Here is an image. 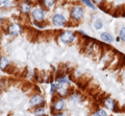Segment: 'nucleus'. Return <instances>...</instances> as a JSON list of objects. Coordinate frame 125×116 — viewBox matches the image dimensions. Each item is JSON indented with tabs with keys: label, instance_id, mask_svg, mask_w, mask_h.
I'll list each match as a JSON object with an SVG mask.
<instances>
[{
	"label": "nucleus",
	"instance_id": "nucleus-2",
	"mask_svg": "<svg viewBox=\"0 0 125 116\" xmlns=\"http://www.w3.org/2000/svg\"><path fill=\"white\" fill-rule=\"evenodd\" d=\"M74 34L71 32H64L62 33V35L60 36V40L64 43H71L74 40Z\"/></svg>",
	"mask_w": 125,
	"mask_h": 116
},
{
	"label": "nucleus",
	"instance_id": "nucleus-21",
	"mask_svg": "<svg viewBox=\"0 0 125 116\" xmlns=\"http://www.w3.org/2000/svg\"><path fill=\"white\" fill-rule=\"evenodd\" d=\"M54 116H65L64 114H56V115H54Z\"/></svg>",
	"mask_w": 125,
	"mask_h": 116
},
{
	"label": "nucleus",
	"instance_id": "nucleus-5",
	"mask_svg": "<svg viewBox=\"0 0 125 116\" xmlns=\"http://www.w3.org/2000/svg\"><path fill=\"white\" fill-rule=\"evenodd\" d=\"M32 16L38 22L42 21L43 19H44V12H43V10L40 9V7H37V9H34L32 12Z\"/></svg>",
	"mask_w": 125,
	"mask_h": 116
},
{
	"label": "nucleus",
	"instance_id": "nucleus-4",
	"mask_svg": "<svg viewBox=\"0 0 125 116\" xmlns=\"http://www.w3.org/2000/svg\"><path fill=\"white\" fill-rule=\"evenodd\" d=\"M52 21H53V23L55 25H57V26H62L66 23V19H65V17L62 16V15H61V14H55L53 16V18H52Z\"/></svg>",
	"mask_w": 125,
	"mask_h": 116
},
{
	"label": "nucleus",
	"instance_id": "nucleus-19",
	"mask_svg": "<svg viewBox=\"0 0 125 116\" xmlns=\"http://www.w3.org/2000/svg\"><path fill=\"white\" fill-rule=\"evenodd\" d=\"M7 2H9V0H0V4H2V5L6 4Z\"/></svg>",
	"mask_w": 125,
	"mask_h": 116
},
{
	"label": "nucleus",
	"instance_id": "nucleus-11",
	"mask_svg": "<svg viewBox=\"0 0 125 116\" xmlns=\"http://www.w3.org/2000/svg\"><path fill=\"white\" fill-rule=\"evenodd\" d=\"M94 28H95L96 30H97V29L102 28V21H101V20H98V19L94 21Z\"/></svg>",
	"mask_w": 125,
	"mask_h": 116
},
{
	"label": "nucleus",
	"instance_id": "nucleus-1",
	"mask_svg": "<svg viewBox=\"0 0 125 116\" xmlns=\"http://www.w3.org/2000/svg\"><path fill=\"white\" fill-rule=\"evenodd\" d=\"M83 17V9L79 5H76L72 7L71 10V18L73 19V20L75 21H79L81 20Z\"/></svg>",
	"mask_w": 125,
	"mask_h": 116
},
{
	"label": "nucleus",
	"instance_id": "nucleus-17",
	"mask_svg": "<svg viewBox=\"0 0 125 116\" xmlns=\"http://www.w3.org/2000/svg\"><path fill=\"white\" fill-rule=\"evenodd\" d=\"M22 7H23L22 11L24 12V13H29V12H30V6L28 4H23Z\"/></svg>",
	"mask_w": 125,
	"mask_h": 116
},
{
	"label": "nucleus",
	"instance_id": "nucleus-3",
	"mask_svg": "<svg viewBox=\"0 0 125 116\" xmlns=\"http://www.w3.org/2000/svg\"><path fill=\"white\" fill-rule=\"evenodd\" d=\"M29 104H30V106L42 105V104H44V97H43L42 95H40V94H36L34 96H32V97L30 98Z\"/></svg>",
	"mask_w": 125,
	"mask_h": 116
},
{
	"label": "nucleus",
	"instance_id": "nucleus-16",
	"mask_svg": "<svg viewBox=\"0 0 125 116\" xmlns=\"http://www.w3.org/2000/svg\"><path fill=\"white\" fill-rule=\"evenodd\" d=\"M80 1H83L85 5H88L89 7H91V9H95V6H94V4L91 2V0H80Z\"/></svg>",
	"mask_w": 125,
	"mask_h": 116
},
{
	"label": "nucleus",
	"instance_id": "nucleus-12",
	"mask_svg": "<svg viewBox=\"0 0 125 116\" xmlns=\"http://www.w3.org/2000/svg\"><path fill=\"white\" fill-rule=\"evenodd\" d=\"M93 116H107V114H106V112H105L104 110L99 109V110H97L95 113H94Z\"/></svg>",
	"mask_w": 125,
	"mask_h": 116
},
{
	"label": "nucleus",
	"instance_id": "nucleus-15",
	"mask_svg": "<svg viewBox=\"0 0 125 116\" xmlns=\"http://www.w3.org/2000/svg\"><path fill=\"white\" fill-rule=\"evenodd\" d=\"M45 113V109L44 108H40V109H38L36 112H34V115L36 116H41Z\"/></svg>",
	"mask_w": 125,
	"mask_h": 116
},
{
	"label": "nucleus",
	"instance_id": "nucleus-18",
	"mask_svg": "<svg viewBox=\"0 0 125 116\" xmlns=\"http://www.w3.org/2000/svg\"><path fill=\"white\" fill-rule=\"evenodd\" d=\"M56 87H57V85L53 83V84H52V86H51V93H53V91L56 89Z\"/></svg>",
	"mask_w": 125,
	"mask_h": 116
},
{
	"label": "nucleus",
	"instance_id": "nucleus-14",
	"mask_svg": "<svg viewBox=\"0 0 125 116\" xmlns=\"http://www.w3.org/2000/svg\"><path fill=\"white\" fill-rule=\"evenodd\" d=\"M43 1H44V4H45L47 7H51V6L54 4L55 0H43Z\"/></svg>",
	"mask_w": 125,
	"mask_h": 116
},
{
	"label": "nucleus",
	"instance_id": "nucleus-7",
	"mask_svg": "<svg viewBox=\"0 0 125 116\" xmlns=\"http://www.w3.org/2000/svg\"><path fill=\"white\" fill-rule=\"evenodd\" d=\"M9 33L10 35H14V36H16V35H19L21 33V26L18 25V24H11V25H10Z\"/></svg>",
	"mask_w": 125,
	"mask_h": 116
},
{
	"label": "nucleus",
	"instance_id": "nucleus-13",
	"mask_svg": "<svg viewBox=\"0 0 125 116\" xmlns=\"http://www.w3.org/2000/svg\"><path fill=\"white\" fill-rule=\"evenodd\" d=\"M119 38H120L122 41H124V42H125V27H122V28L120 29Z\"/></svg>",
	"mask_w": 125,
	"mask_h": 116
},
{
	"label": "nucleus",
	"instance_id": "nucleus-6",
	"mask_svg": "<svg viewBox=\"0 0 125 116\" xmlns=\"http://www.w3.org/2000/svg\"><path fill=\"white\" fill-rule=\"evenodd\" d=\"M103 105L105 108H107L109 110H113V111H116L117 109V105H116V102L112 98H105L104 102H103Z\"/></svg>",
	"mask_w": 125,
	"mask_h": 116
},
{
	"label": "nucleus",
	"instance_id": "nucleus-10",
	"mask_svg": "<svg viewBox=\"0 0 125 116\" xmlns=\"http://www.w3.org/2000/svg\"><path fill=\"white\" fill-rule=\"evenodd\" d=\"M9 66V60L6 59V58H0V68L1 69H4Z\"/></svg>",
	"mask_w": 125,
	"mask_h": 116
},
{
	"label": "nucleus",
	"instance_id": "nucleus-20",
	"mask_svg": "<svg viewBox=\"0 0 125 116\" xmlns=\"http://www.w3.org/2000/svg\"><path fill=\"white\" fill-rule=\"evenodd\" d=\"M93 1H95V2H97V3H99V4H101V3H102V0H93Z\"/></svg>",
	"mask_w": 125,
	"mask_h": 116
},
{
	"label": "nucleus",
	"instance_id": "nucleus-8",
	"mask_svg": "<svg viewBox=\"0 0 125 116\" xmlns=\"http://www.w3.org/2000/svg\"><path fill=\"white\" fill-rule=\"evenodd\" d=\"M65 108V100L64 99H58L55 100L53 104V109L56 111H62Z\"/></svg>",
	"mask_w": 125,
	"mask_h": 116
},
{
	"label": "nucleus",
	"instance_id": "nucleus-9",
	"mask_svg": "<svg viewBox=\"0 0 125 116\" xmlns=\"http://www.w3.org/2000/svg\"><path fill=\"white\" fill-rule=\"evenodd\" d=\"M100 38H101V40L105 42V43H112V42L114 41V37L108 33H102L100 35Z\"/></svg>",
	"mask_w": 125,
	"mask_h": 116
}]
</instances>
